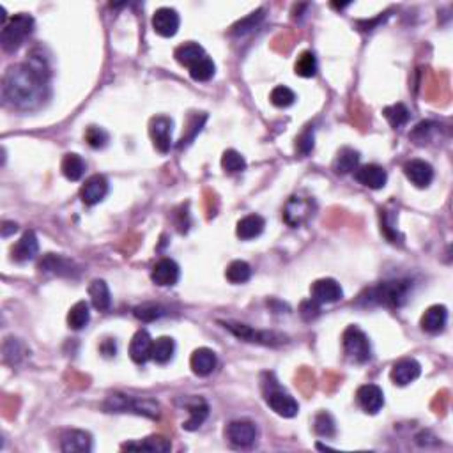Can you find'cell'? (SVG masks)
Segmentation results:
<instances>
[{
	"mask_svg": "<svg viewBox=\"0 0 453 453\" xmlns=\"http://www.w3.org/2000/svg\"><path fill=\"white\" fill-rule=\"evenodd\" d=\"M50 69L42 56H30L23 64H16L2 78V99L14 110H38L48 98Z\"/></svg>",
	"mask_w": 453,
	"mask_h": 453,
	"instance_id": "obj_1",
	"label": "cell"
},
{
	"mask_svg": "<svg viewBox=\"0 0 453 453\" xmlns=\"http://www.w3.org/2000/svg\"><path fill=\"white\" fill-rule=\"evenodd\" d=\"M411 284L407 280H393V282H382L376 287L369 289L363 294L361 301L367 305H382V306H402L407 299Z\"/></svg>",
	"mask_w": 453,
	"mask_h": 453,
	"instance_id": "obj_2",
	"label": "cell"
},
{
	"mask_svg": "<svg viewBox=\"0 0 453 453\" xmlns=\"http://www.w3.org/2000/svg\"><path fill=\"white\" fill-rule=\"evenodd\" d=\"M103 409L106 413H135L147 418H158L160 416V404L151 398H136L127 395L114 393L103 402Z\"/></svg>",
	"mask_w": 453,
	"mask_h": 453,
	"instance_id": "obj_3",
	"label": "cell"
},
{
	"mask_svg": "<svg viewBox=\"0 0 453 453\" xmlns=\"http://www.w3.org/2000/svg\"><path fill=\"white\" fill-rule=\"evenodd\" d=\"M32 30H34V20L29 14H16V16L11 18L2 29V34H0V42H2L4 51H8V53L16 51L27 41V38L32 34Z\"/></svg>",
	"mask_w": 453,
	"mask_h": 453,
	"instance_id": "obj_4",
	"label": "cell"
},
{
	"mask_svg": "<svg viewBox=\"0 0 453 453\" xmlns=\"http://www.w3.org/2000/svg\"><path fill=\"white\" fill-rule=\"evenodd\" d=\"M264 398L267 406L282 418H294L299 413V404L287 391L282 390L276 381L264 382Z\"/></svg>",
	"mask_w": 453,
	"mask_h": 453,
	"instance_id": "obj_5",
	"label": "cell"
},
{
	"mask_svg": "<svg viewBox=\"0 0 453 453\" xmlns=\"http://www.w3.org/2000/svg\"><path fill=\"white\" fill-rule=\"evenodd\" d=\"M342 345L345 356L354 363H365V361H369L372 358L369 336L365 335L360 328L349 326L347 330L343 331Z\"/></svg>",
	"mask_w": 453,
	"mask_h": 453,
	"instance_id": "obj_6",
	"label": "cell"
},
{
	"mask_svg": "<svg viewBox=\"0 0 453 453\" xmlns=\"http://www.w3.org/2000/svg\"><path fill=\"white\" fill-rule=\"evenodd\" d=\"M315 204L310 197L294 195L287 200L284 208V220L289 227L297 229L314 217Z\"/></svg>",
	"mask_w": 453,
	"mask_h": 453,
	"instance_id": "obj_7",
	"label": "cell"
},
{
	"mask_svg": "<svg viewBox=\"0 0 453 453\" xmlns=\"http://www.w3.org/2000/svg\"><path fill=\"white\" fill-rule=\"evenodd\" d=\"M225 436L234 448H252L257 441L258 430L254 421L248 419H236L227 425Z\"/></svg>",
	"mask_w": 453,
	"mask_h": 453,
	"instance_id": "obj_8",
	"label": "cell"
},
{
	"mask_svg": "<svg viewBox=\"0 0 453 453\" xmlns=\"http://www.w3.org/2000/svg\"><path fill=\"white\" fill-rule=\"evenodd\" d=\"M221 324L225 326V330H229L237 339L246 340V342L264 343V345H276V343L285 342L284 336L273 333V331H257L246 324H239V322H221Z\"/></svg>",
	"mask_w": 453,
	"mask_h": 453,
	"instance_id": "obj_9",
	"label": "cell"
},
{
	"mask_svg": "<svg viewBox=\"0 0 453 453\" xmlns=\"http://www.w3.org/2000/svg\"><path fill=\"white\" fill-rule=\"evenodd\" d=\"M172 126H174L172 119L165 117V115L153 117L149 123V135H151L154 147L163 154L169 153L172 147Z\"/></svg>",
	"mask_w": 453,
	"mask_h": 453,
	"instance_id": "obj_10",
	"label": "cell"
},
{
	"mask_svg": "<svg viewBox=\"0 0 453 453\" xmlns=\"http://www.w3.org/2000/svg\"><path fill=\"white\" fill-rule=\"evenodd\" d=\"M312 299L317 301L319 305H326V303H336V301L342 299L343 291L340 287V284L333 278H322L317 280L312 284Z\"/></svg>",
	"mask_w": 453,
	"mask_h": 453,
	"instance_id": "obj_11",
	"label": "cell"
},
{
	"mask_svg": "<svg viewBox=\"0 0 453 453\" xmlns=\"http://www.w3.org/2000/svg\"><path fill=\"white\" fill-rule=\"evenodd\" d=\"M356 400L367 415H377L384 406V395L381 388L376 384L361 386L360 390L356 391Z\"/></svg>",
	"mask_w": 453,
	"mask_h": 453,
	"instance_id": "obj_12",
	"label": "cell"
},
{
	"mask_svg": "<svg viewBox=\"0 0 453 453\" xmlns=\"http://www.w3.org/2000/svg\"><path fill=\"white\" fill-rule=\"evenodd\" d=\"M179 23H181V20H179L175 9L161 8L153 16V29L161 38H172V36L177 34Z\"/></svg>",
	"mask_w": 453,
	"mask_h": 453,
	"instance_id": "obj_13",
	"label": "cell"
},
{
	"mask_svg": "<svg viewBox=\"0 0 453 453\" xmlns=\"http://www.w3.org/2000/svg\"><path fill=\"white\" fill-rule=\"evenodd\" d=\"M108 193V181L105 175H93L84 182V186L80 190V199L85 206H96L101 202Z\"/></svg>",
	"mask_w": 453,
	"mask_h": 453,
	"instance_id": "obj_14",
	"label": "cell"
},
{
	"mask_svg": "<svg viewBox=\"0 0 453 453\" xmlns=\"http://www.w3.org/2000/svg\"><path fill=\"white\" fill-rule=\"evenodd\" d=\"M404 174L416 188H427L434 179V169L424 160H411L404 165Z\"/></svg>",
	"mask_w": 453,
	"mask_h": 453,
	"instance_id": "obj_15",
	"label": "cell"
},
{
	"mask_svg": "<svg viewBox=\"0 0 453 453\" xmlns=\"http://www.w3.org/2000/svg\"><path fill=\"white\" fill-rule=\"evenodd\" d=\"M179 266L172 260V258H161L154 264L153 271H151V278L160 287H172L179 282Z\"/></svg>",
	"mask_w": 453,
	"mask_h": 453,
	"instance_id": "obj_16",
	"label": "cell"
},
{
	"mask_svg": "<svg viewBox=\"0 0 453 453\" xmlns=\"http://www.w3.org/2000/svg\"><path fill=\"white\" fill-rule=\"evenodd\" d=\"M218 365V358L215 354V351L208 347H200L197 351H193L190 358V367L191 372L199 377H208L215 372Z\"/></svg>",
	"mask_w": 453,
	"mask_h": 453,
	"instance_id": "obj_17",
	"label": "cell"
},
{
	"mask_svg": "<svg viewBox=\"0 0 453 453\" xmlns=\"http://www.w3.org/2000/svg\"><path fill=\"white\" fill-rule=\"evenodd\" d=\"M419 374H421V367H419L418 361L406 358V360H400L393 365L390 377L397 386H407L415 382Z\"/></svg>",
	"mask_w": 453,
	"mask_h": 453,
	"instance_id": "obj_18",
	"label": "cell"
},
{
	"mask_svg": "<svg viewBox=\"0 0 453 453\" xmlns=\"http://www.w3.org/2000/svg\"><path fill=\"white\" fill-rule=\"evenodd\" d=\"M60 450L66 453H87L93 450V437L84 430H68L60 437Z\"/></svg>",
	"mask_w": 453,
	"mask_h": 453,
	"instance_id": "obj_19",
	"label": "cell"
},
{
	"mask_svg": "<svg viewBox=\"0 0 453 453\" xmlns=\"http://www.w3.org/2000/svg\"><path fill=\"white\" fill-rule=\"evenodd\" d=\"M356 181L372 190H381L384 188L386 181H388V174L386 170L379 165H363L360 169H356L354 172Z\"/></svg>",
	"mask_w": 453,
	"mask_h": 453,
	"instance_id": "obj_20",
	"label": "cell"
},
{
	"mask_svg": "<svg viewBox=\"0 0 453 453\" xmlns=\"http://www.w3.org/2000/svg\"><path fill=\"white\" fill-rule=\"evenodd\" d=\"M446 322H448V310L443 305H434L430 308L425 310V314L421 315V330L430 333V335H436L445 330Z\"/></svg>",
	"mask_w": 453,
	"mask_h": 453,
	"instance_id": "obj_21",
	"label": "cell"
},
{
	"mask_svg": "<svg viewBox=\"0 0 453 453\" xmlns=\"http://www.w3.org/2000/svg\"><path fill=\"white\" fill-rule=\"evenodd\" d=\"M151 349H153V339L145 330L136 331L130 343V358L136 365H144L151 360Z\"/></svg>",
	"mask_w": 453,
	"mask_h": 453,
	"instance_id": "obj_22",
	"label": "cell"
},
{
	"mask_svg": "<svg viewBox=\"0 0 453 453\" xmlns=\"http://www.w3.org/2000/svg\"><path fill=\"white\" fill-rule=\"evenodd\" d=\"M38 237H36V234L32 232V230H29V232L23 234V236L20 237V241L11 248V257H13V260H16V262H29V260H32V258L38 255Z\"/></svg>",
	"mask_w": 453,
	"mask_h": 453,
	"instance_id": "obj_23",
	"label": "cell"
},
{
	"mask_svg": "<svg viewBox=\"0 0 453 453\" xmlns=\"http://www.w3.org/2000/svg\"><path fill=\"white\" fill-rule=\"evenodd\" d=\"M123 450H133V452H151V453H165L172 450V443L161 436H151L138 443H124L121 446Z\"/></svg>",
	"mask_w": 453,
	"mask_h": 453,
	"instance_id": "obj_24",
	"label": "cell"
},
{
	"mask_svg": "<svg viewBox=\"0 0 453 453\" xmlns=\"http://www.w3.org/2000/svg\"><path fill=\"white\" fill-rule=\"evenodd\" d=\"M89 296L90 303L96 310L99 312H106L112 305V296H110V289L106 285L105 280H93L89 285Z\"/></svg>",
	"mask_w": 453,
	"mask_h": 453,
	"instance_id": "obj_25",
	"label": "cell"
},
{
	"mask_svg": "<svg viewBox=\"0 0 453 453\" xmlns=\"http://www.w3.org/2000/svg\"><path fill=\"white\" fill-rule=\"evenodd\" d=\"M264 227H266V221H264L262 217H258V215H248V217L237 221L236 234L237 237H241V239L248 241V239H254V237L260 236Z\"/></svg>",
	"mask_w": 453,
	"mask_h": 453,
	"instance_id": "obj_26",
	"label": "cell"
},
{
	"mask_svg": "<svg viewBox=\"0 0 453 453\" xmlns=\"http://www.w3.org/2000/svg\"><path fill=\"white\" fill-rule=\"evenodd\" d=\"M204 57H206V51H204V48L200 47L199 42H184V45L177 47V50H175L177 62L188 69L193 68Z\"/></svg>",
	"mask_w": 453,
	"mask_h": 453,
	"instance_id": "obj_27",
	"label": "cell"
},
{
	"mask_svg": "<svg viewBox=\"0 0 453 453\" xmlns=\"http://www.w3.org/2000/svg\"><path fill=\"white\" fill-rule=\"evenodd\" d=\"M358 165H360V153L351 147H343L333 161V170L336 174H351L358 169Z\"/></svg>",
	"mask_w": 453,
	"mask_h": 453,
	"instance_id": "obj_28",
	"label": "cell"
},
{
	"mask_svg": "<svg viewBox=\"0 0 453 453\" xmlns=\"http://www.w3.org/2000/svg\"><path fill=\"white\" fill-rule=\"evenodd\" d=\"M175 352V342L170 336H160L153 342V349H151V360L156 363L165 365L174 358Z\"/></svg>",
	"mask_w": 453,
	"mask_h": 453,
	"instance_id": "obj_29",
	"label": "cell"
},
{
	"mask_svg": "<svg viewBox=\"0 0 453 453\" xmlns=\"http://www.w3.org/2000/svg\"><path fill=\"white\" fill-rule=\"evenodd\" d=\"M60 170H62L64 177L69 181H80L85 174V161L78 154L69 153L62 158Z\"/></svg>",
	"mask_w": 453,
	"mask_h": 453,
	"instance_id": "obj_30",
	"label": "cell"
},
{
	"mask_svg": "<svg viewBox=\"0 0 453 453\" xmlns=\"http://www.w3.org/2000/svg\"><path fill=\"white\" fill-rule=\"evenodd\" d=\"M39 269L41 271H50L53 275H71L73 273V262H69L68 258L60 257V255L48 254L39 262Z\"/></svg>",
	"mask_w": 453,
	"mask_h": 453,
	"instance_id": "obj_31",
	"label": "cell"
},
{
	"mask_svg": "<svg viewBox=\"0 0 453 453\" xmlns=\"http://www.w3.org/2000/svg\"><path fill=\"white\" fill-rule=\"evenodd\" d=\"M188 411H190V418L182 424V428H184V430H197V428L208 419L209 406L199 398V400H195V402L188 406Z\"/></svg>",
	"mask_w": 453,
	"mask_h": 453,
	"instance_id": "obj_32",
	"label": "cell"
},
{
	"mask_svg": "<svg viewBox=\"0 0 453 453\" xmlns=\"http://www.w3.org/2000/svg\"><path fill=\"white\" fill-rule=\"evenodd\" d=\"M90 321V312H89V305L85 303V301H78L77 305H73L71 310H69L68 314V324L71 330L80 331L84 330Z\"/></svg>",
	"mask_w": 453,
	"mask_h": 453,
	"instance_id": "obj_33",
	"label": "cell"
},
{
	"mask_svg": "<svg viewBox=\"0 0 453 453\" xmlns=\"http://www.w3.org/2000/svg\"><path fill=\"white\" fill-rule=\"evenodd\" d=\"M225 276H227L230 284H245L252 276L250 264L245 262V260H234V262H230L229 267H227Z\"/></svg>",
	"mask_w": 453,
	"mask_h": 453,
	"instance_id": "obj_34",
	"label": "cell"
},
{
	"mask_svg": "<svg viewBox=\"0 0 453 453\" xmlns=\"http://www.w3.org/2000/svg\"><path fill=\"white\" fill-rule=\"evenodd\" d=\"M294 69H296V75H299V77L303 78L315 77L319 69L317 59H315V56L312 51H303V53L297 57Z\"/></svg>",
	"mask_w": 453,
	"mask_h": 453,
	"instance_id": "obj_35",
	"label": "cell"
},
{
	"mask_svg": "<svg viewBox=\"0 0 453 453\" xmlns=\"http://www.w3.org/2000/svg\"><path fill=\"white\" fill-rule=\"evenodd\" d=\"M382 114H384L386 121L391 124V127H400L404 126V124H407V121H409V110H407V106L402 105V103L386 106Z\"/></svg>",
	"mask_w": 453,
	"mask_h": 453,
	"instance_id": "obj_36",
	"label": "cell"
},
{
	"mask_svg": "<svg viewBox=\"0 0 453 453\" xmlns=\"http://www.w3.org/2000/svg\"><path fill=\"white\" fill-rule=\"evenodd\" d=\"M215 71H217V66H215V62H212L208 56L200 59L193 68H190L191 78L197 82L211 80V78L215 77Z\"/></svg>",
	"mask_w": 453,
	"mask_h": 453,
	"instance_id": "obj_37",
	"label": "cell"
},
{
	"mask_svg": "<svg viewBox=\"0 0 453 453\" xmlns=\"http://www.w3.org/2000/svg\"><path fill=\"white\" fill-rule=\"evenodd\" d=\"M314 430L317 436L321 437H331L335 436L336 432V424L335 419H333V416L330 415V413H319L317 416H315V421H314Z\"/></svg>",
	"mask_w": 453,
	"mask_h": 453,
	"instance_id": "obj_38",
	"label": "cell"
},
{
	"mask_svg": "<svg viewBox=\"0 0 453 453\" xmlns=\"http://www.w3.org/2000/svg\"><path fill=\"white\" fill-rule=\"evenodd\" d=\"M23 352H25V347H23V343L20 342L18 339H5L4 342V360L8 361L9 365H18L23 358Z\"/></svg>",
	"mask_w": 453,
	"mask_h": 453,
	"instance_id": "obj_39",
	"label": "cell"
},
{
	"mask_svg": "<svg viewBox=\"0 0 453 453\" xmlns=\"http://www.w3.org/2000/svg\"><path fill=\"white\" fill-rule=\"evenodd\" d=\"M221 167H223V170L234 174V172H241V170L246 169V161L237 151L229 149V151H225L223 156H221Z\"/></svg>",
	"mask_w": 453,
	"mask_h": 453,
	"instance_id": "obj_40",
	"label": "cell"
},
{
	"mask_svg": "<svg viewBox=\"0 0 453 453\" xmlns=\"http://www.w3.org/2000/svg\"><path fill=\"white\" fill-rule=\"evenodd\" d=\"M269 99H271L273 105L278 106V108H287V106L294 105V101H296V94L289 89V87H285V85H278V87H275V89L271 90Z\"/></svg>",
	"mask_w": 453,
	"mask_h": 453,
	"instance_id": "obj_41",
	"label": "cell"
},
{
	"mask_svg": "<svg viewBox=\"0 0 453 453\" xmlns=\"http://www.w3.org/2000/svg\"><path fill=\"white\" fill-rule=\"evenodd\" d=\"M133 314H135V317L138 319V321L153 322L165 314V310L161 308L160 305H154V303H144V305L136 306V308L133 310Z\"/></svg>",
	"mask_w": 453,
	"mask_h": 453,
	"instance_id": "obj_42",
	"label": "cell"
},
{
	"mask_svg": "<svg viewBox=\"0 0 453 453\" xmlns=\"http://www.w3.org/2000/svg\"><path fill=\"white\" fill-rule=\"evenodd\" d=\"M85 140H87V144L93 149H103L106 147L110 136H108V133H106L103 127L89 126L87 127V132H85Z\"/></svg>",
	"mask_w": 453,
	"mask_h": 453,
	"instance_id": "obj_43",
	"label": "cell"
},
{
	"mask_svg": "<svg viewBox=\"0 0 453 453\" xmlns=\"http://www.w3.org/2000/svg\"><path fill=\"white\" fill-rule=\"evenodd\" d=\"M262 18H264V11H262V9H258L257 13H252L250 16L239 21L237 25H234L232 27V34L241 36V34H246V32H250L252 29H255V27L258 25V21L262 20Z\"/></svg>",
	"mask_w": 453,
	"mask_h": 453,
	"instance_id": "obj_44",
	"label": "cell"
},
{
	"mask_svg": "<svg viewBox=\"0 0 453 453\" xmlns=\"http://www.w3.org/2000/svg\"><path fill=\"white\" fill-rule=\"evenodd\" d=\"M206 119H208V115H200V119H199V115H197V117L191 119L190 127L186 130V135H182V138L179 140V149H182L184 145L190 144L191 140L199 135L200 130H202V126H204V123H206Z\"/></svg>",
	"mask_w": 453,
	"mask_h": 453,
	"instance_id": "obj_45",
	"label": "cell"
},
{
	"mask_svg": "<svg viewBox=\"0 0 453 453\" xmlns=\"http://www.w3.org/2000/svg\"><path fill=\"white\" fill-rule=\"evenodd\" d=\"M299 314L305 321H314V319H317L319 314H321V305H319L317 301L310 297L308 301H303V303H301Z\"/></svg>",
	"mask_w": 453,
	"mask_h": 453,
	"instance_id": "obj_46",
	"label": "cell"
},
{
	"mask_svg": "<svg viewBox=\"0 0 453 453\" xmlns=\"http://www.w3.org/2000/svg\"><path fill=\"white\" fill-rule=\"evenodd\" d=\"M296 149L299 151L301 154H310L312 151H314V132H305L301 133L299 138L296 140Z\"/></svg>",
	"mask_w": 453,
	"mask_h": 453,
	"instance_id": "obj_47",
	"label": "cell"
},
{
	"mask_svg": "<svg viewBox=\"0 0 453 453\" xmlns=\"http://www.w3.org/2000/svg\"><path fill=\"white\" fill-rule=\"evenodd\" d=\"M18 230V225L14 221H4L2 225V237H9L11 234H14Z\"/></svg>",
	"mask_w": 453,
	"mask_h": 453,
	"instance_id": "obj_48",
	"label": "cell"
}]
</instances>
